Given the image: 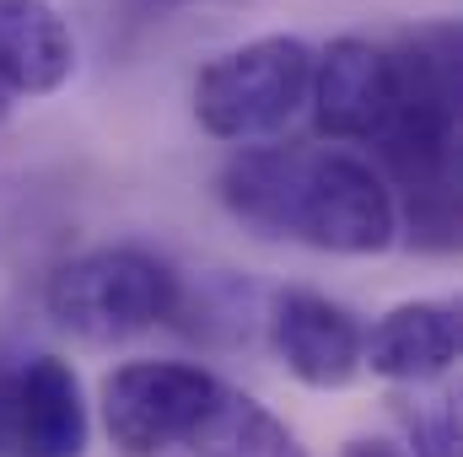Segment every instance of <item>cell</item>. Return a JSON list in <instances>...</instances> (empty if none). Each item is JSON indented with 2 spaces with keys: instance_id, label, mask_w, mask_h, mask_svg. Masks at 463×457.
Here are the masks:
<instances>
[{
  "instance_id": "10",
  "label": "cell",
  "mask_w": 463,
  "mask_h": 457,
  "mask_svg": "<svg viewBox=\"0 0 463 457\" xmlns=\"http://www.w3.org/2000/svg\"><path fill=\"white\" fill-rule=\"evenodd\" d=\"M76 70V33L49 0H0V98H49Z\"/></svg>"
},
{
  "instance_id": "6",
  "label": "cell",
  "mask_w": 463,
  "mask_h": 457,
  "mask_svg": "<svg viewBox=\"0 0 463 457\" xmlns=\"http://www.w3.org/2000/svg\"><path fill=\"white\" fill-rule=\"evenodd\" d=\"M92 409L71 360L0 355V457H87Z\"/></svg>"
},
{
  "instance_id": "2",
  "label": "cell",
  "mask_w": 463,
  "mask_h": 457,
  "mask_svg": "<svg viewBox=\"0 0 463 457\" xmlns=\"http://www.w3.org/2000/svg\"><path fill=\"white\" fill-rule=\"evenodd\" d=\"M458 27L426 22L399 33L393 65H399V108L383 129L377 173L393 194V216L426 253L458 247Z\"/></svg>"
},
{
  "instance_id": "3",
  "label": "cell",
  "mask_w": 463,
  "mask_h": 457,
  "mask_svg": "<svg viewBox=\"0 0 463 457\" xmlns=\"http://www.w3.org/2000/svg\"><path fill=\"white\" fill-rule=\"evenodd\" d=\"M184 302V280L178 269L135 242L114 247H87L76 258H65L49 285H43V307L54 318V329H65L81 344H124L156 323H167Z\"/></svg>"
},
{
  "instance_id": "7",
  "label": "cell",
  "mask_w": 463,
  "mask_h": 457,
  "mask_svg": "<svg viewBox=\"0 0 463 457\" xmlns=\"http://www.w3.org/2000/svg\"><path fill=\"white\" fill-rule=\"evenodd\" d=\"M264 329H269L275 360H280L302 387L335 393V387H350V382L361 377V334H366V329L355 323L350 307H340V302L324 296V291H307V285H280V291H269Z\"/></svg>"
},
{
  "instance_id": "9",
  "label": "cell",
  "mask_w": 463,
  "mask_h": 457,
  "mask_svg": "<svg viewBox=\"0 0 463 457\" xmlns=\"http://www.w3.org/2000/svg\"><path fill=\"white\" fill-rule=\"evenodd\" d=\"M458 307L453 302H399L361 334V366L399 387H431L458 360Z\"/></svg>"
},
{
  "instance_id": "1",
  "label": "cell",
  "mask_w": 463,
  "mask_h": 457,
  "mask_svg": "<svg viewBox=\"0 0 463 457\" xmlns=\"http://www.w3.org/2000/svg\"><path fill=\"white\" fill-rule=\"evenodd\" d=\"M222 205L253 237L366 258L393 247L399 216L383 173L350 151L242 145L222 167Z\"/></svg>"
},
{
  "instance_id": "12",
  "label": "cell",
  "mask_w": 463,
  "mask_h": 457,
  "mask_svg": "<svg viewBox=\"0 0 463 457\" xmlns=\"http://www.w3.org/2000/svg\"><path fill=\"white\" fill-rule=\"evenodd\" d=\"M393 415L415 457H458V398L453 387H410L393 398Z\"/></svg>"
},
{
  "instance_id": "11",
  "label": "cell",
  "mask_w": 463,
  "mask_h": 457,
  "mask_svg": "<svg viewBox=\"0 0 463 457\" xmlns=\"http://www.w3.org/2000/svg\"><path fill=\"white\" fill-rule=\"evenodd\" d=\"M184 452L194 457H307L297 431L264 409L259 398H248L242 387H222V398L211 404V415L200 420V431L189 436Z\"/></svg>"
},
{
  "instance_id": "13",
  "label": "cell",
  "mask_w": 463,
  "mask_h": 457,
  "mask_svg": "<svg viewBox=\"0 0 463 457\" xmlns=\"http://www.w3.org/2000/svg\"><path fill=\"white\" fill-rule=\"evenodd\" d=\"M345 457H410V452H399V447H388V442H350Z\"/></svg>"
},
{
  "instance_id": "5",
  "label": "cell",
  "mask_w": 463,
  "mask_h": 457,
  "mask_svg": "<svg viewBox=\"0 0 463 457\" xmlns=\"http://www.w3.org/2000/svg\"><path fill=\"white\" fill-rule=\"evenodd\" d=\"M222 387L194 360H129L103 382V431L124 457L184 452Z\"/></svg>"
},
{
  "instance_id": "8",
  "label": "cell",
  "mask_w": 463,
  "mask_h": 457,
  "mask_svg": "<svg viewBox=\"0 0 463 457\" xmlns=\"http://www.w3.org/2000/svg\"><path fill=\"white\" fill-rule=\"evenodd\" d=\"M307 103H313L318 135L377 145L383 129L393 124V108H399V65H393V49H383L372 38H335L313 60Z\"/></svg>"
},
{
  "instance_id": "14",
  "label": "cell",
  "mask_w": 463,
  "mask_h": 457,
  "mask_svg": "<svg viewBox=\"0 0 463 457\" xmlns=\"http://www.w3.org/2000/svg\"><path fill=\"white\" fill-rule=\"evenodd\" d=\"M140 11H173V5H189V0H135Z\"/></svg>"
},
{
  "instance_id": "15",
  "label": "cell",
  "mask_w": 463,
  "mask_h": 457,
  "mask_svg": "<svg viewBox=\"0 0 463 457\" xmlns=\"http://www.w3.org/2000/svg\"><path fill=\"white\" fill-rule=\"evenodd\" d=\"M5 108H11V98H0V118H5Z\"/></svg>"
},
{
  "instance_id": "4",
  "label": "cell",
  "mask_w": 463,
  "mask_h": 457,
  "mask_svg": "<svg viewBox=\"0 0 463 457\" xmlns=\"http://www.w3.org/2000/svg\"><path fill=\"white\" fill-rule=\"evenodd\" d=\"M318 49L297 33H269L216 54L194 76V118L216 140H269L307 108Z\"/></svg>"
}]
</instances>
